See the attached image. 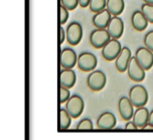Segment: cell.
<instances>
[{"label": "cell", "mask_w": 153, "mask_h": 140, "mask_svg": "<svg viewBox=\"0 0 153 140\" xmlns=\"http://www.w3.org/2000/svg\"><path fill=\"white\" fill-rule=\"evenodd\" d=\"M129 99L134 107H143L147 104L149 100L148 92L143 85H134L129 91Z\"/></svg>", "instance_id": "1"}, {"label": "cell", "mask_w": 153, "mask_h": 140, "mask_svg": "<svg viewBox=\"0 0 153 140\" xmlns=\"http://www.w3.org/2000/svg\"><path fill=\"white\" fill-rule=\"evenodd\" d=\"M98 60L94 54L84 51L78 56L77 66L78 68L82 72H92L97 67Z\"/></svg>", "instance_id": "2"}, {"label": "cell", "mask_w": 153, "mask_h": 140, "mask_svg": "<svg viewBox=\"0 0 153 140\" xmlns=\"http://www.w3.org/2000/svg\"><path fill=\"white\" fill-rule=\"evenodd\" d=\"M107 84L106 75L100 70H93L87 78V85L93 92L101 91Z\"/></svg>", "instance_id": "3"}, {"label": "cell", "mask_w": 153, "mask_h": 140, "mask_svg": "<svg viewBox=\"0 0 153 140\" xmlns=\"http://www.w3.org/2000/svg\"><path fill=\"white\" fill-rule=\"evenodd\" d=\"M65 110L72 117V119H77L82 113L84 110V102L78 94H74L66 102Z\"/></svg>", "instance_id": "4"}, {"label": "cell", "mask_w": 153, "mask_h": 140, "mask_svg": "<svg viewBox=\"0 0 153 140\" xmlns=\"http://www.w3.org/2000/svg\"><path fill=\"white\" fill-rule=\"evenodd\" d=\"M111 39L107 29L97 28L96 30H93L90 35V42L95 49H102Z\"/></svg>", "instance_id": "5"}, {"label": "cell", "mask_w": 153, "mask_h": 140, "mask_svg": "<svg viewBox=\"0 0 153 140\" xmlns=\"http://www.w3.org/2000/svg\"><path fill=\"white\" fill-rule=\"evenodd\" d=\"M122 50L121 43L117 39H111L103 48H102V57L108 61L115 60Z\"/></svg>", "instance_id": "6"}, {"label": "cell", "mask_w": 153, "mask_h": 140, "mask_svg": "<svg viewBox=\"0 0 153 140\" xmlns=\"http://www.w3.org/2000/svg\"><path fill=\"white\" fill-rule=\"evenodd\" d=\"M66 40L67 42L72 45L75 46L80 43L82 38V27L78 22H71L66 28Z\"/></svg>", "instance_id": "7"}, {"label": "cell", "mask_w": 153, "mask_h": 140, "mask_svg": "<svg viewBox=\"0 0 153 140\" xmlns=\"http://www.w3.org/2000/svg\"><path fill=\"white\" fill-rule=\"evenodd\" d=\"M145 69L139 64L135 57H132L127 68L129 78L134 82H142L145 78Z\"/></svg>", "instance_id": "8"}, {"label": "cell", "mask_w": 153, "mask_h": 140, "mask_svg": "<svg viewBox=\"0 0 153 140\" xmlns=\"http://www.w3.org/2000/svg\"><path fill=\"white\" fill-rule=\"evenodd\" d=\"M78 57L75 51L70 48H65L60 52V65L64 68L73 69L77 65Z\"/></svg>", "instance_id": "9"}, {"label": "cell", "mask_w": 153, "mask_h": 140, "mask_svg": "<svg viewBox=\"0 0 153 140\" xmlns=\"http://www.w3.org/2000/svg\"><path fill=\"white\" fill-rule=\"evenodd\" d=\"M134 57L145 70H150L153 67V52L146 47L139 48Z\"/></svg>", "instance_id": "10"}, {"label": "cell", "mask_w": 153, "mask_h": 140, "mask_svg": "<svg viewBox=\"0 0 153 140\" xmlns=\"http://www.w3.org/2000/svg\"><path fill=\"white\" fill-rule=\"evenodd\" d=\"M118 111L123 121H129L134 114V106L129 97H122L118 102Z\"/></svg>", "instance_id": "11"}, {"label": "cell", "mask_w": 153, "mask_h": 140, "mask_svg": "<svg viewBox=\"0 0 153 140\" xmlns=\"http://www.w3.org/2000/svg\"><path fill=\"white\" fill-rule=\"evenodd\" d=\"M124 28L125 25L123 20L119 16H113L107 27V30L112 39L118 40L124 33Z\"/></svg>", "instance_id": "12"}, {"label": "cell", "mask_w": 153, "mask_h": 140, "mask_svg": "<svg viewBox=\"0 0 153 140\" xmlns=\"http://www.w3.org/2000/svg\"><path fill=\"white\" fill-rule=\"evenodd\" d=\"M132 58V52L128 47L122 48L121 52L116 58V68L118 72L124 73L127 71L128 65Z\"/></svg>", "instance_id": "13"}, {"label": "cell", "mask_w": 153, "mask_h": 140, "mask_svg": "<svg viewBox=\"0 0 153 140\" xmlns=\"http://www.w3.org/2000/svg\"><path fill=\"white\" fill-rule=\"evenodd\" d=\"M149 118H150V112L148 109H146L144 106L139 107L136 108V111H134L133 121L135 123L138 129L143 130V129H146L147 126L149 125Z\"/></svg>", "instance_id": "14"}, {"label": "cell", "mask_w": 153, "mask_h": 140, "mask_svg": "<svg viewBox=\"0 0 153 140\" xmlns=\"http://www.w3.org/2000/svg\"><path fill=\"white\" fill-rule=\"evenodd\" d=\"M112 18V14L106 8L99 13H96L92 18V23L96 28L99 29H107L110 20Z\"/></svg>", "instance_id": "15"}, {"label": "cell", "mask_w": 153, "mask_h": 140, "mask_svg": "<svg viewBox=\"0 0 153 140\" xmlns=\"http://www.w3.org/2000/svg\"><path fill=\"white\" fill-rule=\"evenodd\" d=\"M117 125V119L112 112L102 113L97 121V127L100 130H112Z\"/></svg>", "instance_id": "16"}, {"label": "cell", "mask_w": 153, "mask_h": 140, "mask_svg": "<svg viewBox=\"0 0 153 140\" xmlns=\"http://www.w3.org/2000/svg\"><path fill=\"white\" fill-rule=\"evenodd\" d=\"M75 82H76V75L73 69L64 68L63 70L60 71L59 83H60L61 86L70 89V88L74 87Z\"/></svg>", "instance_id": "17"}, {"label": "cell", "mask_w": 153, "mask_h": 140, "mask_svg": "<svg viewBox=\"0 0 153 140\" xmlns=\"http://www.w3.org/2000/svg\"><path fill=\"white\" fill-rule=\"evenodd\" d=\"M131 21L133 27L139 31H144L149 23V21L147 20V18L142 11H134L132 14Z\"/></svg>", "instance_id": "18"}, {"label": "cell", "mask_w": 153, "mask_h": 140, "mask_svg": "<svg viewBox=\"0 0 153 140\" xmlns=\"http://www.w3.org/2000/svg\"><path fill=\"white\" fill-rule=\"evenodd\" d=\"M107 9L114 16H118L124 12V0H107Z\"/></svg>", "instance_id": "19"}, {"label": "cell", "mask_w": 153, "mask_h": 140, "mask_svg": "<svg viewBox=\"0 0 153 140\" xmlns=\"http://www.w3.org/2000/svg\"><path fill=\"white\" fill-rule=\"evenodd\" d=\"M72 122V117L69 115L65 108H60L59 110V130H67Z\"/></svg>", "instance_id": "20"}, {"label": "cell", "mask_w": 153, "mask_h": 140, "mask_svg": "<svg viewBox=\"0 0 153 140\" xmlns=\"http://www.w3.org/2000/svg\"><path fill=\"white\" fill-rule=\"evenodd\" d=\"M89 7L91 12L99 13L107 8V0H91Z\"/></svg>", "instance_id": "21"}, {"label": "cell", "mask_w": 153, "mask_h": 140, "mask_svg": "<svg viewBox=\"0 0 153 140\" xmlns=\"http://www.w3.org/2000/svg\"><path fill=\"white\" fill-rule=\"evenodd\" d=\"M141 11L143 13L149 22L153 23V4L144 3L141 7Z\"/></svg>", "instance_id": "22"}, {"label": "cell", "mask_w": 153, "mask_h": 140, "mask_svg": "<svg viewBox=\"0 0 153 140\" xmlns=\"http://www.w3.org/2000/svg\"><path fill=\"white\" fill-rule=\"evenodd\" d=\"M76 129L79 130H92L93 123L90 119H83L77 124Z\"/></svg>", "instance_id": "23"}, {"label": "cell", "mask_w": 153, "mask_h": 140, "mask_svg": "<svg viewBox=\"0 0 153 140\" xmlns=\"http://www.w3.org/2000/svg\"><path fill=\"white\" fill-rule=\"evenodd\" d=\"M59 92H60L59 103H60V104H63V103H66L70 99L71 94H70L69 88H66V87H64V86H61V85H60V88H59Z\"/></svg>", "instance_id": "24"}, {"label": "cell", "mask_w": 153, "mask_h": 140, "mask_svg": "<svg viewBox=\"0 0 153 140\" xmlns=\"http://www.w3.org/2000/svg\"><path fill=\"white\" fill-rule=\"evenodd\" d=\"M59 12H60L59 22H60V24L63 25V24H65L67 22V20L69 18V10L67 8H65V6H63L62 4H60Z\"/></svg>", "instance_id": "25"}, {"label": "cell", "mask_w": 153, "mask_h": 140, "mask_svg": "<svg viewBox=\"0 0 153 140\" xmlns=\"http://www.w3.org/2000/svg\"><path fill=\"white\" fill-rule=\"evenodd\" d=\"M61 4L69 11H73L78 6L79 0H61Z\"/></svg>", "instance_id": "26"}, {"label": "cell", "mask_w": 153, "mask_h": 140, "mask_svg": "<svg viewBox=\"0 0 153 140\" xmlns=\"http://www.w3.org/2000/svg\"><path fill=\"white\" fill-rule=\"evenodd\" d=\"M143 42H144L145 47L153 52V30L151 31H149L145 35Z\"/></svg>", "instance_id": "27"}, {"label": "cell", "mask_w": 153, "mask_h": 140, "mask_svg": "<svg viewBox=\"0 0 153 140\" xmlns=\"http://www.w3.org/2000/svg\"><path fill=\"white\" fill-rule=\"evenodd\" d=\"M65 39H66V31H65V29L61 25L59 28V43L63 44Z\"/></svg>", "instance_id": "28"}, {"label": "cell", "mask_w": 153, "mask_h": 140, "mask_svg": "<svg viewBox=\"0 0 153 140\" xmlns=\"http://www.w3.org/2000/svg\"><path fill=\"white\" fill-rule=\"evenodd\" d=\"M126 130H138L137 126L135 125V123L134 121H128L126 125Z\"/></svg>", "instance_id": "29"}, {"label": "cell", "mask_w": 153, "mask_h": 140, "mask_svg": "<svg viewBox=\"0 0 153 140\" xmlns=\"http://www.w3.org/2000/svg\"><path fill=\"white\" fill-rule=\"evenodd\" d=\"M91 0H79V5L82 8H85L87 6H89Z\"/></svg>", "instance_id": "30"}, {"label": "cell", "mask_w": 153, "mask_h": 140, "mask_svg": "<svg viewBox=\"0 0 153 140\" xmlns=\"http://www.w3.org/2000/svg\"><path fill=\"white\" fill-rule=\"evenodd\" d=\"M149 126L151 129H153V110L150 113V118H149Z\"/></svg>", "instance_id": "31"}, {"label": "cell", "mask_w": 153, "mask_h": 140, "mask_svg": "<svg viewBox=\"0 0 153 140\" xmlns=\"http://www.w3.org/2000/svg\"><path fill=\"white\" fill-rule=\"evenodd\" d=\"M145 3L147 4H153V0H143Z\"/></svg>", "instance_id": "32"}]
</instances>
